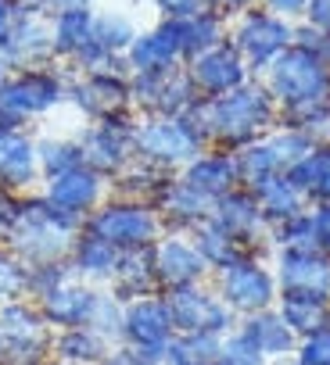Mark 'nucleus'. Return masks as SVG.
I'll list each match as a JSON object with an SVG mask.
<instances>
[{"label": "nucleus", "mask_w": 330, "mask_h": 365, "mask_svg": "<svg viewBox=\"0 0 330 365\" xmlns=\"http://www.w3.org/2000/svg\"><path fill=\"white\" fill-rule=\"evenodd\" d=\"M187 122L201 133L205 147L234 154V150L262 140L280 122V111L266 86L244 83L219 97H198V104L187 111Z\"/></svg>", "instance_id": "obj_1"}, {"label": "nucleus", "mask_w": 330, "mask_h": 365, "mask_svg": "<svg viewBox=\"0 0 330 365\" xmlns=\"http://www.w3.org/2000/svg\"><path fill=\"white\" fill-rule=\"evenodd\" d=\"M83 222L86 219L58 208L40 190H33V194H22V215H19L15 233L8 237V247L22 265L69 262L72 240L83 233Z\"/></svg>", "instance_id": "obj_2"}, {"label": "nucleus", "mask_w": 330, "mask_h": 365, "mask_svg": "<svg viewBox=\"0 0 330 365\" xmlns=\"http://www.w3.org/2000/svg\"><path fill=\"white\" fill-rule=\"evenodd\" d=\"M54 329L36 301L19 297L0 304V365H51Z\"/></svg>", "instance_id": "obj_3"}, {"label": "nucleus", "mask_w": 330, "mask_h": 365, "mask_svg": "<svg viewBox=\"0 0 330 365\" xmlns=\"http://www.w3.org/2000/svg\"><path fill=\"white\" fill-rule=\"evenodd\" d=\"M83 230H90L94 237L108 240L119 251H136V247H154V240L165 233L158 212L151 205H136V201H119V197H104L83 222Z\"/></svg>", "instance_id": "obj_4"}, {"label": "nucleus", "mask_w": 330, "mask_h": 365, "mask_svg": "<svg viewBox=\"0 0 330 365\" xmlns=\"http://www.w3.org/2000/svg\"><path fill=\"white\" fill-rule=\"evenodd\" d=\"M133 150L140 161L180 172L184 165H191L205 150V140L187 122V115L184 118H140L136 136H133Z\"/></svg>", "instance_id": "obj_5"}, {"label": "nucleus", "mask_w": 330, "mask_h": 365, "mask_svg": "<svg viewBox=\"0 0 330 365\" xmlns=\"http://www.w3.org/2000/svg\"><path fill=\"white\" fill-rule=\"evenodd\" d=\"M273 101L284 104H298V101H312V97H330V65L316 54L305 51L298 43H291L284 54H276L269 61V86Z\"/></svg>", "instance_id": "obj_6"}, {"label": "nucleus", "mask_w": 330, "mask_h": 365, "mask_svg": "<svg viewBox=\"0 0 330 365\" xmlns=\"http://www.w3.org/2000/svg\"><path fill=\"white\" fill-rule=\"evenodd\" d=\"M69 101V79L61 72H51L44 65L15 68L0 83V108H8L15 118H44L58 104Z\"/></svg>", "instance_id": "obj_7"}, {"label": "nucleus", "mask_w": 330, "mask_h": 365, "mask_svg": "<svg viewBox=\"0 0 330 365\" xmlns=\"http://www.w3.org/2000/svg\"><path fill=\"white\" fill-rule=\"evenodd\" d=\"M129 86L133 108L144 111V118H184L198 104V86L184 65L129 76Z\"/></svg>", "instance_id": "obj_8"}, {"label": "nucleus", "mask_w": 330, "mask_h": 365, "mask_svg": "<svg viewBox=\"0 0 330 365\" xmlns=\"http://www.w3.org/2000/svg\"><path fill=\"white\" fill-rule=\"evenodd\" d=\"M165 312L173 319V333H216L226 336L237 329V315L230 304L219 297V290H209L205 283L180 287V290H165L161 294Z\"/></svg>", "instance_id": "obj_9"}, {"label": "nucleus", "mask_w": 330, "mask_h": 365, "mask_svg": "<svg viewBox=\"0 0 330 365\" xmlns=\"http://www.w3.org/2000/svg\"><path fill=\"white\" fill-rule=\"evenodd\" d=\"M136 122H140V115L133 111V115H115V118H101V122L83 125V133L76 136L79 150H83V165L104 179H115L136 158V150H133Z\"/></svg>", "instance_id": "obj_10"}, {"label": "nucleus", "mask_w": 330, "mask_h": 365, "mask_svg": "<svg viewBox=\"0 0 330 365\" xmlns=\"http://www.w3.org/2000/svg\"><path fill=\"white\" fill-rule=\"evenodd\" d=\"M219 297L230 304L234 315H255L273 308V301L280 297L276 276L259 262V255H244L234 265L219 269Z\"/></svg>", "instance_id": "obj_11"}, {"label": "nucleus", "mask_w": 330, "mask_h": 365, "mask_svg": "<svg viewBox=\"0 0 330 365\" xmlns=\"http://www.w3.org/2000/svg\"><path fill=\"white\" fill-rule=\"evenodd\" d=\"M69 101L86 115V122L133 115V86L126 72H83L69 83Z\"/></svg>", "instance_id": "obj_12"}, {"label": "nucleus", "mask_w": 330, "mask_h": 365, "mask_svg": "<svg viewBox=\"0 0 330 365\" xmlns=\"http://www.w3.org/2000/svg\"><path fill=\"white\" fill-rule=\"evenodd\" d=\"M151 258H154V276H158L161 294L205 283V276H209V265L187 233H161L151 247Z\"/></svg>", "instance_id": "obj_13"}, {"label": "nucleus", "mask_w": 330, "mask_h": 365, "mask_svg": "<svg viewBox=\"0 0 330 365\" xmlns=\"http://www.w3.org/2000/svg\"><path fill=\"white\" fill-rule=\"evenodd\" d=\"M173 340V319L165 312L161 294L151 297H136L126 301L122 312V340L133 351H147V354H165V344Z\"/></svg>", "instance_id": "obj_14"}, {"label": "nucleus", "mask_w": 330, "mask_h": 365, "mask_svg": "<svg viewBox=\"0 0 330 365\" xmlns=\"http://www.w3.org/2000/svg\"><path fill=\"white\" fill-rule=\"evenodd\" d=\"M291 43H294V29L284 19L266 15V11H251L234 33V51L251 68H269V61L284 54Z\"/></svg>", "instance_id": "obj_15"}, {"label": "nucleus", "mask_w": 330, "mask_h": 365, "mask_svg": "<svg viewBox=\"0 0 330 365\" xmlns=\"http://www.w3.org/2000/svg\"><path fill=\"white\" fill-rule=\"evenodd\" d=\"M40 194H44L47 201H54L58 208H65V212L86 219V215L108 197V179L97 175V172L86 168V165H76V168H69V172H58V175L44 179Z\"/></svg>", "instance_id": "obj_16"}, {"label": "nucleus", "mask_w": 330, "mask_h": 365, "mask_svg": "<svg viewBox=\"0 0 330 365\" xmlns=\"http://www.w3.org/2000/svg\"><path fill=\"white\" fill-rule=\"evenodd\" d=\"M212 222H216L219 230H226V233H230L248 255L259 251V240H262L266 230H269V222H266L262 212H259L255 194L244 190V187L223 194V197L212 205Z\"/></svg>", "instance_id": "obj_17"}, {"label": "nucleus", "mask_w": 330, "mask_h": 365, "mask_svg": "<svg viewBox=\"0 0 330 365\" xmlns=\"http://www.w3.org/2000/svg\"><path fill=\"white\" fill-rule=\"evenodd\" d=\"M180 61H184V22H169V19L151 33H136V40L126 51L129 76L161 72V68H173Z\"/></svg>", "instance_id": "obj_18"}, {"label": "nucleus", "mask_w": 330, "mask_h": 365, "mask_svg": "<svg viewBox=\"0 0 330 365\" xmlns=\"http://www.w3.org/2000/svg\"><path fill=\"white\" fill-rule=\"evenodd\" d=\"M187 72L198 86V97H219V93H230V90L248 83L244 58L226 43H219V47L198 54L194 61H187Z\"/></svg>", "instance_id": "obj_19"}, {"label": "nucleus", "mask_w": 330, "mask_h": 365, "mask_svg": "<svg viewBox=\"0 0 330 365\" xmlns=\"http://www.w3.org/2000/svg\"><path fill=\"white\" fill-rule=\"evenodd\" d=\"M40 161H36V140L26 129L0 136V187L11 194H33L40 190Z\"/></svg>", "instance_id": "obj_20"}, {"label": "nucleus", "mask_w": 330, "mask_h": 365, "mask_svg": "<svg viewBox=\"0 0 330 365\" xmlns=\"http://www.w3.org/2000/svg\"><path fill=\"white\" fill-rule=\"evenodd\" d=\"M8 61V68H33V65H44L54 58L51 51V15H40V11H22L19 8V19H15V29H11V40L0 54Z\"/></svg>", "instance_id": "obj_21"}, {"label": "nucleus", "mask_w": 330, "mask_h": 365, "mask_svg": "<svg viewBox=\"0 0 330 365\" xmlns=\"http://www.w3.org/2000/svg\"><path fill=\"white\" fill-rule=\"evenodd\" d=\"M97 290L101 287H90L83 279H69L61 287H54L51 294L36 297V308L40 315L47 319L51 329H72V326H90V315H94V301H97Z\"/></svg>", "instance_id": "obj_22"}, {"label": "nucleus", "mask_w": 330, "mask_h": 365, "mask_svg": "<svg viewBox=\"0 0 330 365\" xmlns=\"http://www.w3.org/2000/svg\"><path fill=\"white\" fill-rule=\"evenodd\" d=\"M212 205L216 201L201 197L194 187H187L180 175H173L169 187L158 194L154 212H158L165 233H191L194 226H201L205 219H212Z\"/></svg>", "instance_id": "obj_23"}, {"label": "nucleus", "mask_w": 330, "mask_h": 365, "mask_svg": "<svg viewBox=\"0 0 330 365\" xmlns=\"http://www.w3.org/2000/svg\"><path fill=\"white\" fill-rule=\"evenodd\" d=\"M187 187H194L201 197H209V201H219L223 194H230V190H237L241 187V179H237V161H234V154L230 150H201L191 165H184L180 172H176Z\"/></svg>", "instance_id": "obj_24"}, {"label": "nucleus", "mask_w": 330, "mask_h": 365, "mask_svg": "<svg viewBox=\"0 0 330 365\" xmlns=\"http://www.w3.org/2000/svg\"><path fill=\"white\" fill-rule=\"evenodd\" d=\"M276 287L280 294H312V297H330V258L326 255H298V251H280L276 262Z\"/></svg>", "instance_id": "obj_25"}, {"label": "nucleus", "mask_w": 330, "mask_h": 365, "mask_svg": "<svg viewBox=\"0 0 330 365\" xmlns=\"http://www.w3.org/2000/svg\"><path fill=\"white\" fill-rule=\"evenodd\" d=\"M176 172L169 168H158L151 161H140L133 158L115 179H108V197H119V201H136V205H151L158 201V194L169 187V179Z\"/></svg>", "instance_id": "obj_26"}, {"label": "nucleus", "mask_w": 330, "mask_h": 365, "mask_svg": "<svg viewBox=\"0 0 330 365\" xmlns=\"http://www.w3.org/2000/svg\"><path fill=\"white\" fill-rule=\"evenodd\" d=\"M115 347L119 344H111L94 326H72V329H54L51 358L54 365H104Z\"/></svg>", "instance_id": "obj_27"}, {"label": "nucleus", "mask_w": 330, "mask_h": 365, "mask_svg": "<svg viewBox=\"0 0 330 365\" xmlns=\"http://www.w3.org/2000/svg\"><path fill=\"white\" fill-rule=\"evenodd\" d=\"M115 265H119V247H111L108 240L94 237L90 230H83V233L72 240L69 269H72L76 279H83V283H90V287H108Z\"/></svg>", "instance_id": "obj_28"}, {"label": "nucleus", "mask_w": 330, "mask_h": 365, "mask_svg": "<svg viewBox=\"0 0 330 365\" xmlns=\"http://www.w3.org/2000/svg\"><path fill=\"white\" fill-rule=\"evenodd\" d=\"M108 290L119 301H136V297H151L161 294L158 290V276H154V258L151 247H136V251H119V265L108 279Z\"/></svg>", "instance_id": "obj_29"}, {"label": "nucleus", "mask_w": 330, "mask_h": 365, "mask_svg": "<svg viewBox=\"0 0 330 365\" xmlns=\"http://www.w3.org/2000/svg\"><path fill=\"white\" fill-rule=\"evenodd\" d=\"M251 194H255L259 212H262V219H266L269 226L291 222V219H298V215L309 212V197H305V194L294 187V182L287 179V172L262 179L259 187H251Z\"/></svg>", "instance_id": "obj_30"}, {"label": "nucleus", "mask_w": 330, "mask_h": 365, "mask_svg": "<svg viewBox=\"0 0 330 365\" xmlns=\"http://www.w3.org/2000/svg\"><path fill=\"white\" fill-rule=\"evenodd\" d=\"M255 347L259 354L269 361V358H280V354H291L298 347V336L294 329L284 322V315L276 308H266V312H255V315H244V322L237 326Z\"/></svg>", "instance_id": "obj_31"}, {"label": "nucleus", "mask_w": 330, "mask_h": 365, "mask_svg": "<svg viewBox=\"0 0 330 365\" xmlns=\"http://www.w3.org/2000/svg\"><path fill=\"white\" fill-rule=\"evenodd\" d=\"M94 8H69L51 15V51L54 58L72 61L94 36Z\"/></svg>", "instance_id": "obj_32"}, {"label": "nucleus", "mask_w": 330, "mask_h": 365, "mask_svg": "<svg viewBox=\"0 0 330 365\" xmlns=\"http://www.w3.org/2000/svg\"><path fill=\"white\" fill-rule=\"evenodd\" d=\"M280 315L294 329V336H309L330 326V297H312V294H280Z\"/></svg>", "instance_id": "obj_33"}, {"label": "nucleus", "mask_w": 330, "mask_h": 365, "mask_svg": "<svg viewBox=\"0 0 330 365\" xmlns=\"http://www.w3.org/2000/svg\"><path fill=\"white\" fill-rule=\"evenodd\" d=\"M187 237H191V244L198 247V255L205 258V265H209V269H216V272H219V269H226V265H234L237 258H244V255H248V251H244V247L226 233V230H219L212 219H205L201 226H194Z\"/></svg>", "instance_id": "obj_34"}, {"label": "nucleus", "mask_w": 330, "mask_h": 365, "mask_svg": "<svg viewBox=\"0 0 330 365\" xmlns=\"http://www.w3.org/2000/svg\"><path fill=\"white\" fill-rule=\"evenodd\" d=\"M223 347V336L216 333H173L165 344L161 365H216Z\"/></svg>", "instance_id": "obj_35"}, {"label": "nucleus", "mask_w": 330, "mask_h": 365, "mask_svg": "<svg viewBox=\"0 0 330 365\" xmlns=\"http://www.w3.org/2000/svg\"><path fill=\"white\" fill-rule=\"evenodd\" d=\"M36 161H40V175L51 179L58 172H69L76 165H83V150L76 136H40L36 140ZM44 187V182H40Z\"/></svg>", "instance_id": "obj_36"}, {"label": "nucleus", "mask_w": 330, "mask_h": 365, "mask_svg": "<svg viewBox=\"0 0 330 365\" xmlns=\"http://www.w3.org/2000/svg\"><path fill=\"white\" fill-rule=\"evenodd\" d=\"M136 40V29L126 15L119 11H101L94 15V43L108 54V58H126L129 43Z\"/></svg>", "instance_id": "obj_37"}, {"label": "nucleus", "mask_w": 330, "mask_h": 365, "mask_svg": "<svg viewBox=\"0 0 330 365\" xmlns=\"http://www.w3.org/2000/svg\"><path fill=\"white\" fill-rule=\"evenodd\" d=\"M219 43H223V22L216 11H205V15L184 22V61H194L198 54H205Z\"/></svg>", "instance_id": "obj_38"}, {"label": "nucleus", "mask_w": 330, "mask_h": 365, "mask_svg": "<svg viewBox=\"0 0 330 365\" xmlns=\"http://www.w3.org/2000/svg\"><path fill=\"white\" fill-rule=\"evenodd\" d=\"M273 240L280 244V251H298V255H323L319 251V240H316V226H312V215H298L291 222H280V226H269Z\"/></svg>", "instance_id": "obj_39"}, {"label": "nucleus", "mask_w": 330, "mask_h": 365, "mask_svg": "<svg viewBox=\"0 0 330 365\" xmlns=\"http://www.w3.org/2000/svg\"><path fill=\"white\" fill-rule=\"evenodd\" d=\"M326 172H330V143H316L305 158H298V161L287 168V179L309 197V190L316 187V182H319Z\"/></svg>", "instance_id": "obj_40"}, {"label": "nucleus", "mask_w": 330, "mask_h": 365, "mask_svg": "<svg viewBox=\"0 0 330 365\" xmlns=\"http://www.w3.org/2000/svg\"><path fill=\"white\" fill-rule=\"evenodd\" d=\"M122 312H126V301H119L108 287L97 290V301H94V315H90V326L97 333H104L111 344L122 340Z\"/></svg>", "instance_id": "obj_41"}, {"label": "nucleus", "mask_w": 330, "mask_h": 365, "mask_svg": "<svg viewBox=\"0 0 330 365\" xmlns=\"http://www.w3.org/2000/svg\"><path fill=\"white\" fill-rule=\"evenodd\" d=\"M72 279V269L69 262H47V265H26V297L36 301L44 294H51L54 287L69 283Z\"/></svg>", "instance_id": "obj_42"}, {"label": "nucleus", "mask_w": 330, "mask_h": 365, "mask_svg": "<svg viewBox=\"0 0 330 365\" xmlns=\"http://www.w3.org/2000/svg\"><path fill=\"white\" fill-rule=\"evenodd\" d=\"M26 297V265L11 255L8 244H0V304Z\"/></svg>", "instance_id": "obj_43"}, {"label": "nucleus", "mask_w": 330, "mask_h": 365, "mask_svg": "<svg viewBox=\"0 0 330 365\" xmlns=\"http://www.w3.org/2000/svg\"><path fill=\"white\" fill-rule=\"evenodd\" d=\"M216 365H266V358L259 354V347L241 329H234V333L223 336V347H219Z\"/></svg>", "instance_id": "obj_44"}, {"label": "nucleus", "mask_w": 330, "mask_h": 365, "mask_svg": "<svg viewBox=\"0 0 330 365\" xmlns=\"http://www.w3.org/2000/svg\"><path fill=\"white\" fill-rule=\"evenodd\" d=\"M294 354L301 358V365H330V326L319 329V333L301 336Z\"/></svg>", "instance_id": "obj_45"}, {"label": "nucleus", "mask_w": 330, "mask_h": 365, "mask_svg": "<svg viewBox=\"0 0 330 365\" xmlns=\"http://www.w3.org/2000/svg\"><path fill=\"white\" fill-rule=\"evenodd\" d=\"M154 8L169 22H187L209 11V0H154Z\"/></svg>", "instance_id": "obj_46"}, {"label": "nucleus", "mask_w": 330, "mask_h": 365, "mask_svg": "<svg viewBox=\"0 0 330 365\" xmlns=\"http://www.w3.org/2000/svg\"><path fill=\"white\" fill-rule=\"evenodd\" d=\"M19 215H22V194H11L0 187V244H8V237L15 233Z\"/></svg>", "instance_id": "obj_47"}, {"label": "nucleus", "mask_w": 330, "mask_h": 365, "mask_svg": "<svg viewBox=\"0 0 330 365\" xmlns=\"http://www.w3.org/2000/svg\"><path fill=\"white\" fill-rule=\"evenodd\" d=\"M305 15H309V26L330 40V0H305Z\"/></svg>", "instance_id": "obj_48"}, {"label": "nucleus", "mask_w": 330, "mask_h": 365, "mask_svg": "<svg viewBox=\"0 0 330 365\" xmlns=\"http://www.w3.org/2000/svg\"><path fill=\"white\" fill-rule=\"evenodd\" d=\"M312 226H316V240H319V251L330 258V205H312Z\"/></svg>", "instance_id": "obj_49"}, {"label": "nucleus", "mask_w": 330, "mask_h": 365, "mask_svg": "<svg viewBox=\"0 0 330 365\" xmlns=\"http://www.w3.org/2000/svg\"><path fill=\"white\" fill-rule=\"evenodd\" d=\"M15 19H19V0H0V54H4V47L11 40Z\"/></svg>", "instance_id": "obj_50"}, {"label": "nucleus", "mask_w": 330, "mask_h": 365, "mask_svg": "<svg viewBox=\"0 0 330 365\" xmlns=\"http://www.w3.org/2000/svg\"><path fill=\"white\" fill-rule=\"evenodd\" d=\"M69 8H94V0H44V11H47V15L69 11Z\"/></svg>", "instance_id": "obj_51"}, {"label": "nucleus", "mask_w": 330, "mask_h": 365, "mask_svg": "<svg viewBox=\"0 0 330 365\" xmlns=\"http://www.w3.org/2000/svg\"><path fill=\"white\" fill-rule=\"evenodd\" d=\"M309 201H312V205H330V172L309 190Z\"/></svg>", "instance_id": "obj_52"}, {"label": "nucleus", "mask_w": 330, "mask_h": 365, "mask_svg": "<svg viewBox=\"0 0 330 365\" xmlns=\"http://www.w3.org/2000/svg\"><path fill=\"white\" fill-rule=\"evenodd\" d=\"M15 129H26V122L15 118L8 108H0V136H4V133H15Z\"/></svg>", "instance_id": "obj_53"}, {"label": "nucleus", "mask_w": 330, "mask_h": 365, "mask_svg": "<svg viewBox=\"0 0 330 365\" xmlns=\"http://www.w3.org/2000/svg\"><path fill=\"white\" fill-rule=\"evenodd\" d=\"M269 8L273 11H287V15H298V11H305V0H269Z\"/></svg>", "instance_id": "obj_54"}, {"label": "nucleus", "mask_w": 330, "mask_h": 365, "mask_svg": "<svg viewBox=\"0 0 330 365\" xmlns=\"http://www.w3.org/2000/svg\"><path fill=\"white\" fill-rule=\"evenodd\" d=\"M251 0H209V11H237V8H248Z\"/></svg>", "instance_id": "obj_55"}, {"label": "nucleus", "mask_w": 330, "mask_h": 365, "mask_svg": "<svg viewBox=\"0 0 330 365\" xmlns=\"http://www.w3.org/2000/svg\"><path fill=\"white\" fill-rule=\"evenodd\" d=\"M266 365H301V358L291 351V354H280V358H269Z\"/></svg>", "instance_id": "obj_56"}, {"label": "nucleus", "mask_w": 330, "mask_h": 365, "mask_svg": "<svg viewBox=\"0 0 330 365\" xmlns=\"http://www.w3.org/2000/svg\"><path fill=\"white\" fill-rule=\"evenodd\" d=\"M8 72H11V68H8V61L0 58V83H4V76H8Z\"/></svg>", "instance_id": "obj_57"}, {"label": "nucleus", "mask_w": 330, "mask_h": 365, "mask_svg": "<svg viewBox=\"0 0 330 365\" xmlns=\"http://www.w3.org/2000/svg\"><path fill=\"white\" fill-rule=\"evenodd\" d=\"M51 365H54V361H51Z\"/></svg>", "instance_id": "obj_58"}]
</instances>
